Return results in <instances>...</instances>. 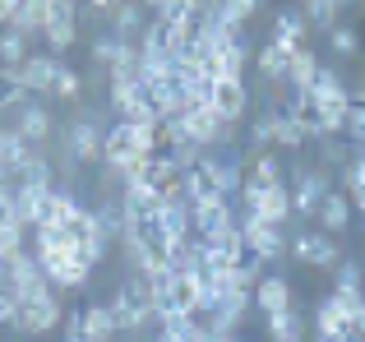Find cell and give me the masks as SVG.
Returning <instances> with one entry per match:
<instances>
[{"mask_svg":"<svg viewBox=\"0 0 365 342\" xmlns=\"http://www.w3.org/2000/svg\"><path fill=\"white\" fill-rule=\"evenodd\" d=\"M310 98L319 102V116H324V135L338 139L342 125H347V111H351V88L342 83L338 70H329V65H319V79H314Z\"/></svg>","mask_w":365,"mask_h":342,"instance_id":"6da1fadb","label":"cell"},{"mask_svg":"<svg viewBox=\"0 0 365 342\" xmlns=\"http://www.w3.org/2000/svg\"><path fill=\"white\" fill-rule=\"evenodd\" d=\"M111 315H116V333H139V328L153 319V306H148V282H143L139 273L120 278L116 296H111Z\"/></svg>","mask_w":365,"mask_h":342,"instance_id":"7a4b0ae2","label":"cell"},{"mask_svg":"<svg viewBox=\"0 0 365 342\" xmlns=\"http://www.w3.org/2000/svg\"><path fill=\"white\" fill-rule=\"evenodd\" d=\"M61 324H65V310H61V296H56V291L33 296V301H19V328L14 333L42 338V333H51V328H61Z\"/></svg>","mask_w":365,"mask_h":342,"instance_id":"3957f363","label":"cell"},{"mask_svg":"<svg viewBox=\"0 0 365 342\" xmlns=\"http://www.w3.org/2000/svg\"><path fill=\"white\" fill-rule=\"evenodd\" d=\"M46 291H51V282H46L42 264H37L33 254H19L14 264H5V296L33 301V296H46Z\"/></svg>","mask_w":365,"mask_h":342,"instance_id":"277c9868","label":"cell"},{"mask_svg":"<svg viewBox=\"0 0 365 342\" xmlns=\"http://www.w3.org/2000/svg\"><path fill=\"white\" fill-rule=\"evenodd\" d=\"M236 227H241L245 245H250V250H255L264 264L282 259V254L292 250V241L282 236V227H268V222H259V217H250V213H241V217H236Z\"/></svg>","mask_w":365,"mask_h":342,"instance_id":"5b68a950","label":"cell"},{"mask_svg":"<svg viewBox=\"0 0 365 342\" xmlns=\"http://www.w3.org/2000/svg\"><path fill=\"white\" fill-rule=\"evenodd\" d=\"M102 144H107V130H102L93 116L74 120V125L65 130V153H70L74 162H83V167L102 162Z\"/></svg>","mask_w":365,"mask_h":342,"instance_id":"8992f818","label":"cell"},{"mask_svg":"<svg viewBox=\"0 0 365 342\" xmlns=\"http://www.w3.org/2000/svg\"><path fill=\"white\" fill-rule=\"evenodd\" d=\"M287 254L301 259V264H310V269H333V264H342V250H338V241H333L329 232H301Z\"/></svg>","mask_w":365,"mask_h":342,"instance_id":"52a82bcc","label":"cell"},{"mask_svg":"<svg viewBox=\"0 0 365 342\" xmlns=\"http://www.w3.org/2000/svg\"><path fill=\"white\" fill-rule=\"evenodd\" d=\"M190 217H195V241H213V236L232 232L241 213H236L232 199H217V204H195V208H190Z\"/></svg>","mask_w":365,"mask_h":342,"instance_id":"ba28073f","label":"cell"},{"mask_svg":"<svg viewBox=\"0 0 365 342\" xmlns=\"http://www.w3.org/2000/svg\"><path fill=\"white\" fill-rule=\"evenodd\" d=\"M9 130H14V135L19 139H24V144H33V148H42L46 144V139H51V130H56V120H51V111H46L42 107V102H28V107H19L14 111V125H9Z\"/></svg>","mask_w":365,"mask_h":342,"instance_id":"9c48e42d","label":"cell"},{"mask_svg":"<svg viewBox=\"0 0 365 342\" xmlns=\"http://www.w3.org/2000/svg\"><path fill=\"white\" fill-rule=\"evenodd\" d=\"M46 46H51V56H65L74 46V37H79V5H70V0H56V14L51 24H46Z\"/></svg>","mask_w":365,"mask_h":342,"instance_id":"30bf717a","label":"cell"},{"mask_svg":"<svg viewBox=\"0 0 365 342\" xmlns=\"http://www.w3.org/2000/svg\"><path fill=\"white\" fill-rule=\"evenodd\" d=\"M241 204H245L250 217H259V222H268V227H282L287 217H292V190L273 185V190H264V195H255V199H241Z\"/></svg>","mask_w":365,"mask_h":342,"instance_id":"8fae6325","label":"cell"},{"mask_svg":"<svg viewBox=\"0 0 365 342\" xmlns=\"http://www.w3.org/2000/svg\"><path fill=\"white\" fill-rule=\"evenodd\" d=\"M185 199H190V208H195V204H217V199H227L222 185H217L213 153H204V162L185 171Z\"/></svg>","mask_w":365,"mask_h":342,"instance_id":"7c38bea8","label":"cell"},{"mask_svg":"<svg viewBox=\"0 0 365 342\" xmlns=\"http://www.w3.org/2000/svg\"><path fill=\"white\" fill-rule=\"evenodd\" d=\"M37 157V148L33 144H24V139L14 135V130H0V176L9 180V185H19V176H24V167Z\"/></svg>","mask_w":365,"mask_h":342,"instance_id":"4fadbf2b","label":"cell"},{"mask_svg":"<svg viewBox=\"0 0 365 342\" xmlns=\"http://www.w3.org/2000/svg\"><path fill=\"white\" fill-rule=\"evenodd\" d=\"M329 176H324V171H305L301 180H296V190H292V213L296 217H314L319 213V204L324 199H329Z\"/></svg>","mask_w":365,"mask_h":342,"instance_id":"5bb4252c","label":"cell"},{"mask_svg":"<svg viewBox=\"0 0 365 342\" xmlns=\"http://www.w3.org/2000/svg\"><path fill=\"white\" fill-rule=\"evenodd\" d=\"M213 111L227 120V125H236V120H245V111H250V88H245V79H222L213 88Z\"/></svg>","mask_w":365,"mask_h":342,"instance_id":"9a60e30c","label":"cell"},{"mask_svg":"<svg viewBox=\"0 0 365 342\" xmlns=\"http://www.w3.org/2000/svg\"><path fill=\"white\" fill-rule=\"evenodd\" d=\"M255 306H259V315H264V319L296 310L292 282H287V278H259V287H255Z\"/></svg>","mask_w":365,"mask_h":342,"instance_id":"2e32d148","label":"cell"},{"mask_svg":"<svg viewBox=\"0 0 365 342\" xmlns=\"http://www.w3.org/2000/svg\"><path fill=\"white\" fill-rule=\"evenodd\" d=\"M314 333L319 338H347V342L356 338V324H351V315L333 301V291L314 306Z\"/></svg>","mask_w":365,"mask_h":342,"instance_id":"e0dca14e","label":"cell"},{"mask_svg":"<svg viewBox=\"0 0 365 342\" xmlns=\"http://www.w3.org/2000/svg\"><path fill=\"white\" fill-rule=\"evenodd\" d=\"M305 33H310V24H305L301 9H282V14L273 19V33H268V42L282 46L287 56H296V51L305 46Z\"/></svg>","mask_w":365,"mask_h":342,"instance_id":"ac0fdd59","label":"cell"},{"mask_svg":"<svg viewBox=\"0 0 365 342\" xmlns=\"http://www.w3.org/2000/svg\"><path fill=\"white\" fill-rule=\"evenodd\" d=\"M74 324H79L83 342H111L116 338V315H111V306H102V301L83 306L79 315H74Z\"/></svg>","mask_w":365,"mask_h":342,"instance_id":"d6986e66","label":"cell"},{"mask_svg":"<svg viewBox=\"0 0 365 342\" xmlns=\"http://www.w3.org/2000/svg\"><path fill=\"white\" fill-rule=\"evenodd\" d=\"M273 185H282V162H277V157H268V153H259L255 162L245 167L241 199H255V195H264V190H273Z\"/></svg>","mask_w":365,"mask_h":342,"instance_id":"ffe728a7","label":"cell"},{"mask_svg":"<svg viewBox=\"0 0 365 342\" xmlns=\"http://www.w3.org/2000/svg\"><path fill=\"white\" fill-rule=\"evenodd\" d=\"M199 310H204L199 273H171V315H199Z\"/></svg>","mask_w":365,"mask_h":342,"instance_id":"44dd1931","label":"cell"},{"mask_svg":"<svg viewBox=\"0 0 365 342\" xmlns=\"http://www.w3.org/2000/svg\"><path fill=\"white\" fill-rule=\"evenodd\" d=\"M46 195H51V190H28V185H14V217H19V227H24V232H37V227H42Z\"/></svg>","mask_w":365,"mask_h":342,"instance_id":"7402d4cb","label":"cell"},{"mask_svg":"<svg viewBox=\"0 0 365 342\" xmlns=\"http://www.w3.org/2000/svg\"><path fill=\"white\" fill-rule=\"evenodd\" d=\"M56 65H61V56H28L24 65H19V79H24L28 93H51V79H56Z\"/></svg>","mask_w":365,"mask_h":342,"instance_id":"603a6c76","label":"cell"},{"mask_svg":"<svg viewBox=\"0 0 365 342\" xmlns=\"http://www.w3.org/2000/svg\"><path fill=\"white\" fill-rule=\"evenodd\" d=\"M319 232H329V236H338V232H347V222H351V199L342 195V190H329V199L319 204Z\"/></svg>","mask_w":365,"mask_h":342,"instance_id":"cb8c5ba5","label":"cell"},{"mask_svg":"<svg viewBox=\"0 0 365 342\" xmlns=\"http://www.w3.org/2000/svg\"><path fill=\"white\" fill-rule=\"evenodd\" d=\"M314 79H319V56H314L310 46H301V51L292 56V65H287V88L292 93H310Z\"/></svg>","mask_w":365,"mask_h":342,"instance_id":"d4e9b609","label":"cell"},{"mask_svg":"<svg viewBox=\"0 0 365 342\" xmlns=\"http://www.w3.org/2000/svg\"><path fill=\"white\" fill-rule=\"evenodd\" d=\"M148 9L143 5H130V0H125V5H111V28H116V37L120 42H134V33H143V28H148Z\"/></svg>","mask_w":365,"mask_h":342,"instance_id":"484cf974","label":"cell"},{"mask_svg":"<svg viewBox=\"0 0 365 342\" xmlns=\"http://www.w3.org/2000/svg\"><path fill=\"white\" fill-rule=\"evenodd\" d=\"M79 199L70 195V190H51L46 195V213H42V227H70V217L79 213Z\"/></svg>","mask_w":365,"mask_h":342,"instance_id":"4316f807","label":"cell"},{"mask_svg":"<svg viewBox=\"0 0 365 342\" xmlns=\"http://www.w3.org/2000/svg\"><path fill=\"white\" fill-rule=\"evenodd\" d=\"M255 65H259V74H264L268 83H287V65H292V56H287L282 46L264 42V46L255 51Z\"/></svg>","mask_w":365,"mask_h":342,"instance_id":"83f0119b","label":"cell"},{"mask_svg":"<svg viewBox=\"0 0 365 342\" xmlns=\"http://www.w3.org/2000/svg\"><path fill=\"white\" fill-rule=\"evenodd\" d=\"M162 227H167L171 241H185V236H195V217H190V199H176V204L162 208Z\"/></svg>","mask_w":365,"mask_h":342,"instance_id":"f1b7e54d","label":"cell"},{"mask_svg":"<svg viewBox=\"0 0 365 342\" xmlns=\"http://www.w3.org/2000/svg\"><path fill=\"white\" fill-rule=\"evenodd\" d=\"M33 102V93L24 88V79H19V70H0V111H19V107H28Z\"/></svg>","mask_w":365,"mask_h":342,"instance_id":"f546056e","label":"cell"},{"mask_svg":"<svg viewBox=\"0 0 365 342\" xmlns=\"http://www.w3.org/2000/svg\"><path fill=\"white\" fill-rule=\"evenodd\" d=\"M250 37H241V42H232V46H222L217 51V65H222V79H245V65H250Z\"/></svg>","mask_w":365,"mask_h":342,"instance_id":"4dcf8cb0","label":"cell"},{"mask_svg":"<svg viewBox=\"0 0 365 342\" xmlns=\"http://www.w3.org/2000/svg\"><path fill=\"white\" fill-rule=\"evenodd\" d=\"M28 56H33L28 51V37L14 33V28H5V33H0V70H19Z\"/></svg>","mask_w":365,"mask_h":342,"instance_id":"1f68e13d","label":"cell"},{"mask_svg":"<svg viewBox=\"0 0 365 342\" xmlns=\"http://www.w3.org/2000/svg\"><path fill=\"white\" fill-rule=\"evenodd\" d=\"M51 98H65V102H74V98H83V74L74 70V65H56V79H51Z\"/></svg>","mask_w":365,"mask_h":342,"instance_id":"d6a6232c","label":"cell"},{"mask_svg":"<svg viewBox=\"0 0 365 342\" xmlns=\"http://www.w3.org/2000/svg\"><path fill=\"white\" fill-rule=\"evenodd\" d=\"M268 338H273V342H301V338H305L301 315H296V310H287V315H273V319H268Z\"/></svg>","mask_w":365,"mask_h":342,"instance_id":"836d02e7","label":"cell"},{"mask_svg":"<svg viewBox=\"0 0 365 342\" xmlns=\"http://www.w3.org/2000/svg\"><path fill=\"white\" fill-rule=\"evenodd\" d=\"M273 116V111H268ZM273 144H282V148H305L310 139H305V130L296 125L292 116H273Z\"/></svg>","mask_w":365,"mask_h":342,"instance_id":"e575fe53","label":"cell"},{"mask_svg":"<svg viewBox=\"0 0 365 342\" xmlns=\"http://www.w3.org/2000/svg\"><path fill=\"white\" fill-rule=\"evenodd\" d=\"M329 46L338 56H347V61H356V56H361V33H356V28H347V24H333Z\"/></svg>","mask_w":365,"mask_h":342,"instance_id":"d590c367","label":"cell"},{"mask_svg":"<svg viewBox=\"0 0 365 342\" xmlns=\"http://www.w3.org/2000/svg\"><path fill=\"white\" fill-rule=\"evenodd\" d=\"M213 14L222 19V24H232V28H245V19L259 14V5L255 0H222V5H213Z\"/></svg>","mask_w":365,"mask_h":342,"instance_id":"8d00e7d4","label":"cell"},{"mask_svg":"<svg viewBox=\"0 0 365 342\" xmlns=\"http://www.w3.org/2000/svg\"><path fill=\"white\" fill-rule=\"evenodd\" d=\"M301 14H305V24L329 28V33H333V19L342 14V5H333V0H310V5H301Z\"/></svg>","mask_w":365,"mask_h":342,"instance_id":"74e56055","label":"cell"},{"mask_svg":"<svg viewBox=\"0 0 365 342\" xmlns=\"http://www.w3.org/2000/svg\"><path fill=\"white\" fill-rule=\"evenodd\" d=\"M19 185H28V190H56V185H51V162H46L42 153H37L33 162L24 167V176H19Z\"/></svg>","mask_w":365,"mask_h":342,"instance_id":"f35d334b","label":"cell"},{"mask_svg":"<svg viewBox=\"0 0 365 342\" xmlns=\"http://www.w3.org/2000/svg\"><path fill=\"white\" fill-rule=\"evenodd\" d=\"M342 135H347L356 148H365V102L351 98V111H347V125H342Z\"/></svg>","mask_w":365,"mask_h":342,"instance_id":"ab89813d","label":"cell"},{"mask_svg":"<svg viewBox=\"0 0 365 342\" xmlns=\"http://www.w3.org/2000/svg\"><path fill=\"white\" fill-rule=\"evenodd\" d=\"M245 139H250V148H268V144H273V116H268V111L255 116L250 130H245Z\"/></svg>","mask_w":365,"mask_h":342,"instance_id":"60d3db41","label":"cell"},{"mask_svg":"<svg viewBox=\"0 0 365 342\" xmlns=\"http://www.w3.org/2000/svg\"><path fill=\"white\" fill-rule=\"evenodd\" d=\"M356 195H365V148L347 162V199H356Z\"/></svg>","mask_w":365,"mask_h":342,"instance_id":"b9f144b4","label":"cell"},{"mask_svg":"<svg viewBox=\"0 0 365 342\" xmlns=\"http://www.w3.org/2000/svg\"><path fill=\"white\" fill-rule=\"evenodd\" d=\"M338 287H347V291H365V273H361V264H356V259H342V264H338Z\"/></svg>","mask_w":365,"mask_h":342,"instance_id":"7bdbcfd3","label":"cell"},{"mask_svg":"<svg viewBox=\"0 0 365 342\" xmlns=\"http://www.w3.org/2000/svg\"><path fill=\"white\" fill-rule=\"evenodd\" d=\"M0 328H19V301L0 296Z\"/></svg>","mask_w":365,"mask_h":342,"instance_id":"ee69618b","label":"cell"},{"mask_svg":"<svg viewBox=\"0 0 365 342\" xmlns=\"http://www.w3.org/2000/svg\"><path fill=\"white\" fill-rule=\"evenodd\" d=\"M14 9H19V0H0V33L14 24Z\"/></svg>","mask_w":365,"mask_h":342,"instance_id":"f6af8a7d","label":"cell"},{"mask_svg":"<svg viewBox=\"0 0 365 342\" xmlns=\"http://www.w3.org/2000/svg\"><path fill=\"white\" fill-rule=\"evenodd\" d=\"M356 338L365 342V310H361V315H356Z\"/></svg>","mask_w":365,"mask_h":342,"instance_id":"bcb514c9","label":"cell"},{"mask_svg":"<svg viewBox=\"0 0 365 342\" xmlns=\"http://www.w3.org/2000/svg\"><path fill=\"white\" fill-rule=\"evenodd\" d=\"M153 342H176V338H171V333H162V328H158V338H153Z\"/></svg>","mask_w":365,"mask_h":342,"instance_id":"7dc6e473","label":"cell"},{"mask_svg":"<svg viewBox=\"0 0 365 342\" xmlns=\"http://www.w3.org/2000/svg\"><path fill=\"white\" fill-rule=\"evenodd\" d=\"M0 296H5V264H0Z\"/></svg>","mask_w":365,"mask_h":342,"instance_id":"c3c4849f","label":"cell"},{"mask_svg":"<svg viewBox=\"0 0 365 342\" xmlns=\"http://www.w3.org/2000/svg\"><path fill=\"white\" fill-rule=\"evenodd\" d=\"M0 190H14V185H9V180H5V176H0Z\"/></svg>","mask_w":365,"mask_h":342,"instance_id":"681fc988","label":"cell"},{"mask_svg":"<svg viewBox=\"0 0 365 342\" xmlns=\"http://www.w3.org/2000/svg\"><path fill=\"white\" fill-rule=\"evenodd\" d=\"M0 130H5V111H0Z\"/></svg>","mask_w":365,"mask_h":342,"instance_id":"f907efd6","label":"cell"}]
</instances>
